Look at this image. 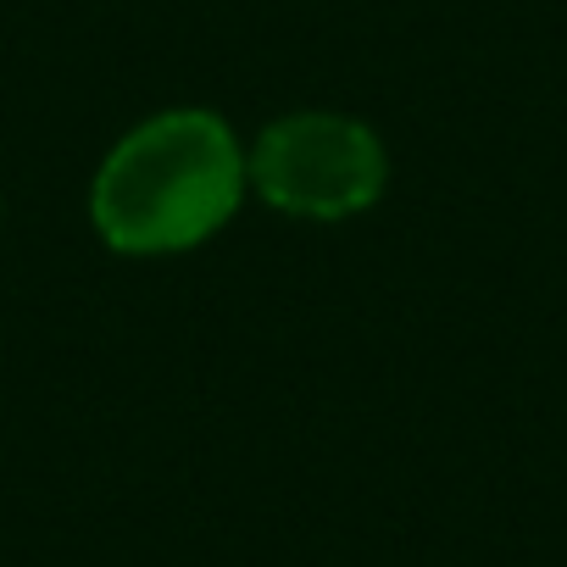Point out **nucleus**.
Masks as SVG:
<instances>
[{"mask_svg": "<svg viewBox=\"0 0 567 567\" xmlns=\"http://www.w3.org/2000/svg\"><path fill=\"white\" fill-rule=\"evenodd\" d=\"M245 184L301 223H346L390 189L384 140L346 112H284L245 145Z\"/></svg>", "mask_w": 567, "mask_h": 567, "instance_id": "f03ea898", "label": "nucleus"}, {"mask_svg": "<svg viewBox=\"0 0 567 567\" xmlns=\"http://www.w3.org/2000/svg\"><path fill=\"white\" fill-rule=\"evenodd\" d=\"M245 140L206 106H173L134 123L90 178V223L123 256H173L234 223Z\"/></svg>", "mask_w": 567, "mask_h": 567, "instance_id": "f257e3e1", "label": "nucleus"}]
</instances>
